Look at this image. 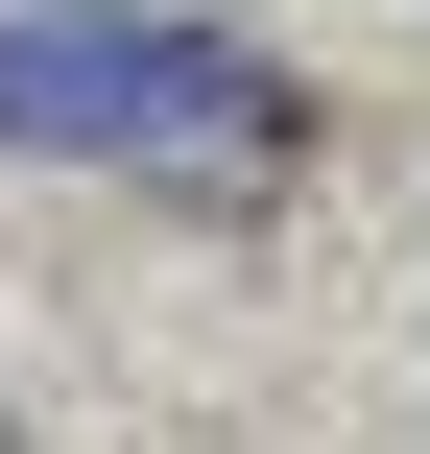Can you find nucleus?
<instances>
[{"mask_svg": "<svg viewBox=\"0 0 430 454\" xmlns=\"http://www.w3.org/2000/svg\"><path fill=\"white\" fill-rule=\"evenodd\" d=\"M0 168H144V192H287L311 96L239 24H120V0H24L0 24Z\"/></svg>", "mask_w": 430, "mask_h": 454, "instance_id": "obj_1", "label": "nucleus"}]
</instances>
